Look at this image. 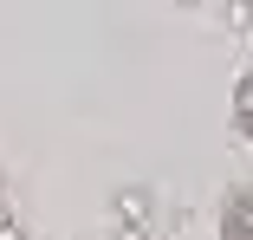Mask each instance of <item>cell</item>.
Wrapping results in <instances>:
<instances>
[{
  "label": "cell",
  "instance_id": "obj_4",
  "mask_svg": "<svg viewBox=\"0 0 253 240\" xmlns=\"http://www.w3.org/2000/svg\"><path fill=\"white\" fill-rule=\"evenodd\" d=\"M0 240H26V227L20 221H0Z\"/></svg>",
  "mask_w": 253,
  "mask_h": 240
},
{
  "label": "cell",
  "instance_id": "obj_2",
  "mask_svg": "<svg viewBox=\"0 0 253 240\" xmlns=\"http://www.w3.org/2000/svg\"><path fill=\"white\" fill-rule=\"evenodd\" d=\"M117 227H143V214H149V195H143V188H124V195H117Z\"/></svg>",
  "mask_w": 253,
  "mask_h": 240
},
{
  "label": "cell",
  "instance_id": "obj_3",
  "mask_svg": "<svg viewBox=\"0 0 253 240\" xmlns=\"http://www.w3.org/2000/svg\"><path fill=\"white\" fill-rule=\"evenodd\" d=\"M234 130H240V136L253 130V78H240V84H234Z\"/></svg>",
  "mask_w": 253,
  "mask_h": 240
},
{
  "label": "cell",
  "instance_id": "obj_5",
  "mask_svg": "<svg viewBox=\"0 0 253 240\" xmlns=\"http://www.w3.org/2000/svg\"><path fill=\"white\" fill-rule=\"evenodd\" d=\"M117 240H149V234L143 227H117Z\"/></svg>",
  "mask_w": 253,
  "mask_h": 240
},
{
  "label": "cell",
  "instance_id": "obj_1",
  "mask_svg": "<svg viewBox=\"0 0 253 240\" xmlns=\"http://www.w3.org/2000/svg\"><path fill=\"white\" fill-rule=\"evenodd\" d=\"M221 240H253V188L247 182L221 201Z\"/></svg>",
  "mask_w": 253,
  "mask_h": 240
}]
</instances>
